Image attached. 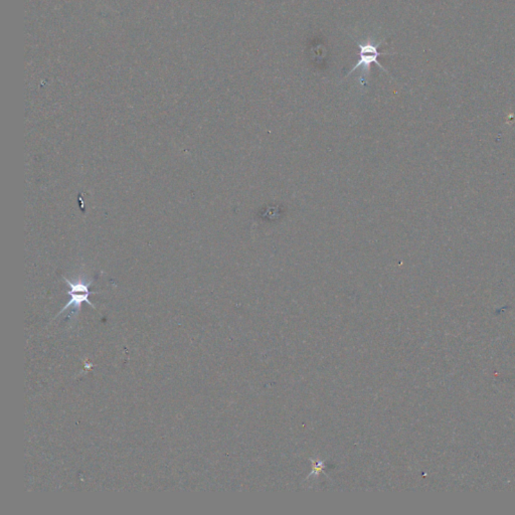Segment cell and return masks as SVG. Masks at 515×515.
Returning <instances> with one entry per match:
<instances>
[{
  "instance_id": "6da1fadb",
  "label": "cell",
  "mask_w": 515,
  "mask_h": 515,
  "mask_svg": "<svg viewBox=\"0 0 515 515\" xmlns=\"http://www.w3.org/2000/svg\"><path fill=\"white\" fill-rule=\"evenodd\" d=\"M357 46L359 48V60L357 64L355 65L352 70H350L348 76L352 74L355 70L359 67H363V72H361V84H366V76L370 75V67L373 64H377V66L384 70L386 73H388L386 69L379 64L377 58L384 55H391V53H379V48L382 46V42H377V44H373V42H368L366 44H361V42H357Z\"/></svg>"
},
{
  "instance_id": "7a4b0ae2",
  "label": "cell",
  "mask_w": 515,
  "mask_h": 515,
  "mask_svg": "<svg viewBox=\"0 0 515 515\" xmlns=\"http://www.w3.org/2000/svg\"><path fill=\"white\" fill-rule=\"evenodd\" d=\"M64 280L66 281L67 284L71 287V290H70L69 293H67L71 296V300H70L69 303H67V304L60 310V313L56 316V318H57L58 315L62 314L63 312L69 309L70 307H74L76 310H78L79 308L81 307V305H82L83 302H86L87 304L91 306L92 308H95L93 303L89 300V296L91 295V294H96V292L89 291L90 285L93 283L92 281H90V282L78 281L76 283H72L71 281L67 280V278H64Z\"/></svg>"
}]
</instances>
